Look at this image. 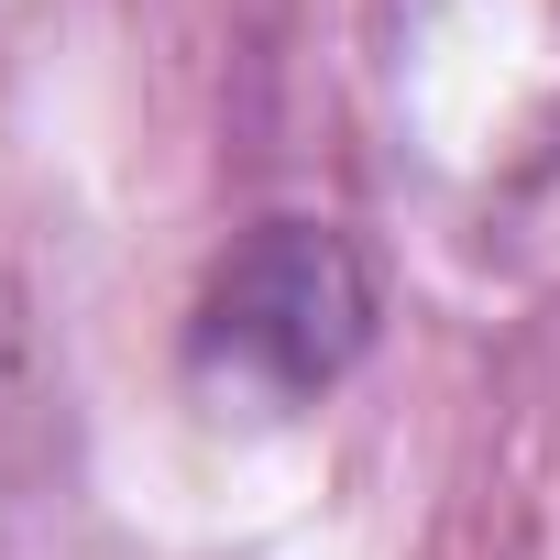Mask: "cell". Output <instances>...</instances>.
Instances as JSON below:
<instances>
[{
    "instance_id": "cell-1",
    "label": "cell",
    "mask_w": 560,
    "mask_h": 560,
    "mask_svg": "<svg viewBox=\"0 0 560 560\" xmlns=\"http://www.w3.org/2000/svg\"><path fill=\"white\" fill-rule=\"evenodd\" d=\"M374 352V264L341 220H253L187 330V363L253 407H319Z\"/></svg>"
}]
</instances>
